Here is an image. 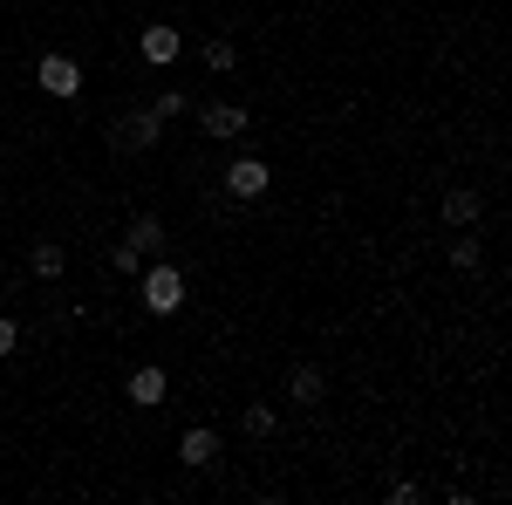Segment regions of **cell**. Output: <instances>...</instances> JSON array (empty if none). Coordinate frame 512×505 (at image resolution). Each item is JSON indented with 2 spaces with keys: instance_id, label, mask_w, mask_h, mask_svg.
Returning a JSON list of instances; mask_svg holds the SVG:
<instances>
[{
  "instance_id": "10",
  "label": "cell",
  "mask_w": 512,
  "mask_h": 505,
  "mask_svg": "<svg viewBox=\"0 0 512 505\" xmlns=\"http://www.w3.org/2000/svg\"><path fill=\"white\" fill-rule=\"evenodd\" d=\"M321 369H308V362H301V369H294V376H287V403H301V410H315L321 403Z\"/></svg>"
},
{
  "instance_id": "17",
  "label": "cell",
  "mask_w": 512,
  "mask_h": 505,
  "mask_svg": "<svg viewBox=\"0 0 512 505\" xmlns=\"http://www.w3.org/2000/svg\"><path fill=\"white\" fill-rule=\"evenodd\" d=\"M110 267H117V273H144V253H137L130 239H117V253H110Z\"/></svg>"
},
{
  "instance_id": "13",
  "label": "cell",
  "mask_w": 512,
  "mask_h": 505,
  "mask_svg": "<svg viewBox=\"0 0 512 505\" xmlns=\"http://www.w3.org/2000/svg\"><path fill=\"white\" fill-rule=\"evenodd\" d=\"M123 239H130L137 253H164V219H158V212H144V219H137Z\"/></svg>"
},
{
  "instance_id": "6",
  "label": "cell",
  "mask_w": 512,
  "mask_h": 505,
  "mask_svg": "<svg viewBox=\"0 0 512 505\" xmlns=\"http://www.w3.org/2000/svg\"><path fill=\"white\" fill-rule=\"evenodd\" d=\"M123 396H130V403H137V410H158L164 396H171V376H164L158 362H144V369H137V376H130V383H123Z\"/></svg>"
},
{
  "instance_id": "4",
  "label": "cell",
  "mask_w": 512,
  "mask_h": 505,
  "mask_svg": "<svg viewBox=\"0 0 512 505\" xmlns=\"http://www.w3.org/2000/svg\"><path fill=\"white\" fill-rule=\"evenodd\" d=\"M35 82L48 89V96H82V62H76V55H41Z\"/></svg>"
},
{
  "instance_id": "5",
  "label": "cell",
  "mask_w": 512,
  "mask_h": 505,
  "mask_svg": "<svg viewBox=\"0 0 512 505\" xmlns=\"http://www.w3.org/2000/svg\"><path fill=\"white\" fill-rule=\"evenodd\" d=\"M158 137H164V117H158V110H130V117L117 123V144H123V151H151Z\"/></svg>"
},
{
  "instance_id": "8",
  "label": "cell",
  "mask_w": 512,
  "mask_h": 505,
  "mask_svg": "<svg viewBox=\"0 0 512 505\" xmlns=\"http://www.w3.org/2000/svg\"><path fill=\"white\" fill-rule=\"evenodd\" d=\"M178 55H185V35H178L171 21H151V28H144V62H151V69H171Z\"/></svg>"
},
{
  "instance_id": "9",
  "label": "cell",
  "mask_w": 512,
  "mask_h": 505,
  "mask_svg": "<svg viewBox=\"0 0 512 505\" xmlns=\"http://www.w3.org/2000/svg\"><path fill=\"white\" fill-rule=\"evenodd\" d=\"M478 212H485V198H478L472 185H451V192H444V219H451V226H478Z\"/></svg>"
},
{
  "instance_id": "14",
  "label": "cell",
  "mask_w": 512,
  "mask_h": 505,
  "mask_svg": "<svg viewBox=\"0 0 512 505\" xmlns=\"http://www.w3.org/2000/svg\"><path fill=\"white\" fill-rule=\"evenodd\" d=\"M239 424H246V437H274V410H267V403H246V417H239Z\"/></svg>"
},
{
  "instance_id": "2",
  "label": "cell",
  "mask_w": 512,
  "mask_h": 505,
  "mask_svg": "<svg viewBox=\"0 0 512 505\" xmlns=\"http://www.w3.org/2000/svg\"><path fill=\"white\" fill-rule=\"evenodd\" d=\"M267 185H274V171H267L260 157H233V164H226V198H239V205L267 198Z\"/></svg>"
},
{
  "instance_id": "15",
  "label": "cell",
  "mask_w": 512,
  "mask_h": 505,
  "mask_svg": "<svg viewBox=\"0 0 512 505\" xmlns=\"http://www.w3.org/2000/svg\"><path fill=\"white\" fill-rule=\"evenodd\" d=\"M151 110H158L164 123H171V117H192V96H185V89H164V96L151 103Z\"/></svg>"
},
{
  "instance_id": "3",
  "label": "cell",
  "mask_w": 512,
  "mask_h": 505,
  "mask_svg": "<svg viewBox=\"0 0 512 505\" xmlns=\"http://www.w3.org/2000/svg\"><path fill=\"white\" fill-rule=\"evenodd\" d=\"M246 123H253L246 103H198V130H205V137H219V144H233Z\"/></svg>"
},
{
  "instance_id": "1",
  "label": "cell",
  "mask_w": 512,
  "mask_h": 505,
  "mask_svg": "<svg viewBox=\"0 0 512 505\" xmlns=\"http://www.w3.org/2000/svg\"><path fill=\"white\" fill-rule=\"evenodd\" d=\"M185 308V273L171 267V260H151V267H144V314H178Z\"/></svg>"
},
{
  "instance_id": "18",
  "label": "cell",
  "mask_w": 512,
  "mask_h": 505,
  "mask_svg": "<svg viewBox=\"0 0 512 505\" xmlns=\"http://www.w3.org/2000/svg\"><path fill=\"white\" fill-rule=\"evenodd\" d=\"M21 349V328H14V321H7V314H0V362H7V355Z\"/></svg>"
},
{
  "instance_id": "11",
  "label": "cell",
  "mask_w": 512,
  "mask_h": 505,
  "mask_svg": "<svg viewBox=\"0 0 512 505\" xmlns=\"http://www.w3.org/2000/svg\"><path fill=\"white\" fill-rule=\"evenodd\" d=\"M28 267H35V280H62V267H69V253H62L55 239H35V253H28Z\"/></svg>"
},
{
  "instance_id": "16",
  "label": "cell",
  "mask_w": 512,
  "mask_h": 505,
  "mask_svg": "<svg viewBox=\"0 0 512 505\" xmlns=\"http://www.w3.org/2000/svg\"><path fill=\"white\" fill-rule=\"evenodd\" d=\"M478 260H485L478 239H458V246H451V267H458V273H478Z\"/></svg>"
},
{
  "instance_id": "12",
  "label": "cell",
  "mask_w": 512,
  "mask_h": 505,
  "mask_svg": "<svg viewBox=\"0 0 512 505\" xmlns=\"http://www.w3.org/2000/svg\"><path fill=\"white\" fill-rule=\"evenodd\" d=\"M198 62L212 69V76H233V62H239V48L226 35H212V41H198Z\"/></svg>"
},
{
  "instance_id": "7",
  "label": "cell",
  "mask_w": 512,
  "mask_h": 505,
  "mask_svg": "<svg viewBox=\"0 0 512 505\" xmlns=\"http://www.w3.org/2000/svg\"><path fill=\"white\" fill-rule=\"evenodd\" d=\"M178 458H185L192 471H212V465H219V430H212V424H192L185 437H178Z\"/></svg>"
}]
</instances>
